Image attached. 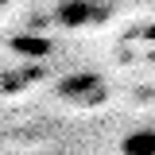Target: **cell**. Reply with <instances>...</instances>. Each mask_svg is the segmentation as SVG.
<instances>
[{"instance_id": "6da1fadb", "label": "cell", "mask_w": 155, "mask_h": 155, "mask_svg": "<svg viewBox=\"0 0 155 155\" xmlns=\"http://www.w3.org/2000/svg\"><path fill=\"white\" fill-rule=\"evenodd\" d=\"M54 93L62 97L66 105L93 109V105H105V101H109V81L97 74V70H74V74H62V78H58Z\"/></svg>"}, {"instance_id": "3957f363", "label": "cell", "mask_w": 155, "mask_h": 155, "mask_svg": "<svg viewBox=\"0 0 155 155\" xmlns=\"http://www.w3.org/2000/svg\"><path fill=\"white\" fill-rule=\"evenodd\" d=\"M120 155H155V128H136L120 140Z\"/></svg>"}, {"instance_id": "277c9868", "label": "cell", "mask_w": 155, "mask_h": 155, "mask_svg": "<svg viewBox=\"0 0 155 155\" xmlns=\"http://www.w3.org/2000/svg\"><path fill=\"white\" fill-rule=\"evenodd\" d=\"M16 51H35V54H47V51H51V43H43L39 35H23V39H16Z\"/></svg>"}, {"instance_id": "7a4b0ae2", "label": "cell", "mask_w": 155, "mask_h": 155, "mask_svg": "<svg viewBox=\"0 0 155 155\" xmlns=\"http://www.w3.org/2000/svg\"><path fill=\"white\" fill-rule=\"evenodd\" d=\"M54 16L66 27H89V23H101L113 16V4H58Z\"/></svg>"}]
</instances>
